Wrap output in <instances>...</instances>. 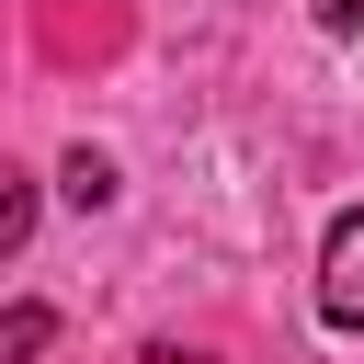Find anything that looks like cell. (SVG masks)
I'll use <instances>...</instances> for the list:
<instances>
[{"label":"cell","instance_id":"cell-1","mask_svg":"<svg viewBox=\"0 0 364 364\" xmlns=\"http://www.w3.org/2000/svg\"><path fill=\"white\" fill-rule=\"evenodd\" d=\"M318 318L330 330H364V205L330 228V250H318Z\"/></svg>","mask_w":364,"mask_h":364},{"label":"cell","instance_id":"cell-2","mask_svg":"<svg viewBox=\"0 0 364 364\" xmlns=\"http://www.w3.org/2000/svg\"><path fill=\"white\" fill-rule=\"evenodd\" d=\"M57 182H68V205H114V159H102V148H68Z\"/></svg>","mask_w":364,"mask_h":364},{"label":"cell","instance_id":"cell-3","mask_svg":"<svg viewBox=\"0 0 364 364\" xmlns=\"http://www.w3.org/2000/svg\"><path fill=\"white\" fill-rule=\"evenodd\" d=\"M46 341H57V318H46V307H34V296H23V307H11V318H0V353H11V364H34V353H46Z\"/></svg>","mask_w":364,"mask_h":364},{"label":"cell","instance_id":"cell-4","mask_svg":"<svg viewBox=\"0 0 364 364\" xmlns=\"http://www.w3.org/2000/svg\"><path fill=\"white\" fill-rule=\"evenodd\" d=\"M23 239H34V182L11 171V193H0V250H23Z\"/></svg>","mask_w":364,"mask_h":364},{"label":"cell","instance_id":"cell-5","mask_svg":"<svg viewBox=\"0 0 364 364\" xmlns=\"http://www.w3.org/2000/svg\"><path fill=\"white\" fill-rule=\"evenodd\" d=\"M318 23L330 34H364V0H318Z\"/></svg>","mask_w":364,"mask_h":364}]
</instances>
